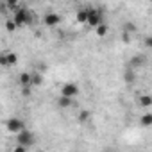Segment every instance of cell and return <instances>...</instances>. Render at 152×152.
Masks as SVG:
<instances>
[{"instance_id":"8992f818","label":"cell","mask_w":152,"mask_h":152,"mask_svg":"<svg viewBox=\"0 0 152 152\" xmlns=\"http://www.w3.org/2000/svg\"><path fill=\"white\" fill-rule=\"evenodd\" d=\"M43 23H45L47 27H56L57 23H61V16H59L57 13H47V15L43 16Z\"/></svg>"},{"instance_id":"2e32d148","label":"cell","mask_w":152,"mask_h":152,"mask_svg":"<svg viewBox=\"0 0 152 152\" xmlns=\"http://www.w3.org/2000/svg\"><path fill=\"white\" fill-rule=\"evenodd\" d=\"M107 31H109V29H107V25H106L104 22H102L99 27H95V32H97V36H99V38H104V36L107 34Z\"/></svg>"},{"instance_id":"9c48e42d","label":"cell","mask_w":152,"mask_h":152,"mask_svg":"<svg viewBox=\"0 0 152 152\" xmlns=\"http://www.w3.org/2000/svg\"><path fill=\"white\" fill-rule=\"evenodd\" d=\"M145 63H147V57H145V56H134V57L129 61L127 66H131V68H138V66H143Z\"/></svg>"},{"instance_id":"44dd1931","label":"cell","mask_w":152,"mask_h":152,"mask_svg":"<svg viewBox=\"0 0 152 152\" xmlns=\"http://www.w3.org/2000/svg\"><path fill=\"white\" fill-rule=\"evenodd\" d=\"M122 41H124V43H131V32L124 31V32H122Z\"/></svg>"},{"instance_id":"5b68a950","label":"cell","mask_w":152,"mask_h":152,"mask_svg":"<svg viewBox=\"0 0 152 152\" xmlns=\"http://www.w3.org/2000/svg\"><path fill=\"white\" fill-rule=\"evenodd\" d=\"M6 127H7L9 132L18 134V132L23 129V120H20V118H9V120L6 122Z\"/></svg>"},{"instance_id":"ffe728a7","label":"cell","mask_w":152,"mask_h":152,"mask_svg":"<svg viewBox=\"0 0 152 152\" xmlns=\"http://www.w3.org/2000/svg\"><path fill=\"white\" fill-rule=\"evenodd\" d=\"M124 31H127V32H131V34H132V32L136 31V25H134V23H131V22H127V23L124 25Z\"/></svg>"},{"instance_id":"8fae6325","label":"cell","mask_w":152,"mask_h":152,"mask_svg":"<svg viewBox=\"0 0 152 152\" xmlns=\"http://www.w3.org/2000/svg\"><path fill=\"white\" fill-rule=\"evenodd\" d=\"M138 104L145 109V107H150L152 106V95H141L140 99H138Z\"/></svg>"},{"instance_id":"ba28073f","label":"cell","mask_w":152,"mask_h":152,"mask_svg":"<svg viewBox=\"0 0 152 152\" xmlns=\"http://www.w3.org/2000/svg\"><path fill=\"white\" fill-rule=\"evenodd\" d=\"M88 15H90V7H81L77 13H75V20H77L79 23H86L88 22Z\"/></svg>"},{"instance_id":"9a60e30c","label":"cell","mask_w":152,"mask_h":152,"mask_svg":"<svg viewBox=\"0 0 152 152\" xmlns=\"http://www.w3.org/2000/svg\"><path fill=\"white\" fill-rule=\"evenodd\" d=\"M124 79H125V83H134V79H136V75H134V72H132V68L131 66H127V70H125V73H124Z\"/></svg>"},{"instance_id":"83f0119b","label":"cell","mask_w":152,"mask_h":152,"mask_svg":"<svg viewBox=\"0 0 152 152\" xmlns=\"http://www.w3.org/2000/svg\"><path fill=\"white\" fill-rule=\"evenodd\" d=\"M150 16H152V13H150Z\"/></svg>"},{"instance_id":"30bf717a","label":"cell","mask_w":152,"mask_h":152,"mask_svg":"<svg viewBox=\"0 0 152 152\" xmlns=\"http://www.w3.org/2000/svg\"><path fill=\"white\" fill-rule=\"evenodd\" d=\"M72 100H73V99H70V97L59 95V97H57V107H61V109H68V107H72Z\"/></svg>"},{"instance_id":"52a82bcc","label":"cell","mask_w":152,"mask_h":152,"mask_svg":"<svg viewBox=\"0 0 152 152\" xmlns=\"http://www.w3.org/2000/svg\"><path fill=\"white\" fill-rule=\"evenodd\" d=\"M18 83H20V86H32V73L22 72L18 75Z\"/></svg>"},{"instance_id":"7c38bea8","label":"cell","mask_w":152,"mask_h":152,"mask_svg":"<svg viewBox=\"0 0 152 152\" xmlns=\"http://www.w3.org/2000/svg\"><path fill=\"white\" fill-rule=\"evenodd\" d=\"M140 124L143 127H152V113H143L140 116Z\"/></svg>"},{"instance_id":"6da1fadb","label":"cell","mask_w":152,"mask_h":152,"mask_svg":"<svg viewBox=\"0 0 152 152\" xmlns=\"http://www.w3.org/2000/svg\"><path fill=\"white\" fill-rule=\"evenodd\" d=\"M13 20L16 22V25H18V29H20V27H25V25L34 23V15H32V11H31V9L20 7L18 11H15V13H13Z\"/></svg>"},{"instance_id":"4fadbf2b","label":"cell","mask_w":152,"mask_h":152,"mask_svg":"<svg viewBox=\"0 0 152 152\" xmlns=\"http://www.w3.org/2000/svg\"><path fill=\"white\" fill-rule=\"evenodd\" d=\"M43 84V73L38 70V72H32V86H41Z\"/></svg>"},{"instance_id":"7402d4cb","label":"cell","mask_w":152,"mask_h":152,"mask_svg":"<svg viewBox=\"0 0 152 152\" xmlns=\"http://www.w3.org/2000/svg\"><path fill=\"white\" fill-rule=\"evenodd\" d=\"M27 148H29L27 145H22V143H18V145H16V147L13 148V152H25Z\"/></svg>"},{"instance_id":"cb8c5ba5","label":"cell","mask_w":152,"mask_h":152,"mask_svg":"<svg viewBox=\"0 0 152 152\" xmlns=\"http://www.w3.org/2000/svg\"><path fill=\"white\" fill-rule=\"evenodd\" d=\"M0 64H2V66H6V68L9 66V63H7V57H6V52L2 54V57H0Z\"/></svg>"},{"instance_id":"5bb4252c","label":"cell","mask_w":152,"mask_h":152,"mask_svg":"<svg viewBox=\"0 0 152 152\" xmlns=\"http://www.w3.org/2000/svg\"><path fill=\"white\" fill-rule=\"evenodd\" d=\"M77 118H79V122H81V124H86V122H90V118H91V113H90L88 109H81Z\"/></svg>"},{"instance_id":"d6986e66","label":"cell","mask_w":152,"mask_h":152,"mask_svg":"<svg viewBox=\"0 0 152 152\" xmlns=\"http://www.w3.org/2000/svg\"><path fill=\"white\" fill-rule=\"evenodd\" d=\"M6 29H7L9 32H15V29H18V25H16V22L11 18V20H7V22H6Z\"/></svg>"},{"instance_id":"ac0fdd59","label":"cell","mask_w":152,"mask_h":152,"mask_svg":"<svg viewBox=\"0 0 152 152\" xmlns=\"http://www.w3.org/2000/svg\"><path fill=\"white\" fill-rule=\"evenodd\" d=\"M6 2H7V6H9V9H11L13 13L20 9V0H6Z\"/></svg>"},{"instance_id":"d4e9b609","label":"cell","mask_w":152,"mask_h":152,"mask_svg":"<svg viewBox=\"0 0 152 152\" xmlns=\"http://www.w3.org/2000/svg\"><path fill=\"white\" fill-rule=\"evenodd\" d=\"M145 47L147 48H152V36H147L145 38Z\"/></svg>"},{"instance_id":"484cf974","label":"cell","mask_w":152,"mask_h":152,"mask_svg":"<svg viewBox=\"0 0 152 152\" xmlns=\"http://www.w3.org/2000/svg\"><path fill=\"white\" fill-rule=\"evenodd\" d=\"M38 70H39V72H47V64H45V63H39V64H38Z\"/></svg>"},{"instance_id":"603a6c76","label":"cell","mask_w":152,"mask_h":152,"mask_svg":"<svg viewBox=\"0 0 152 152\" xmlns=\"http://www.w3.org/2000/svg\"><path fill=\"white\" fill-rule=\"evenodd\" d=\"M22 95L23 97H31V86H22Z\"/></svg>"},{"instance_id":"e0dca14e","label":"cell","mask_w":152,"mask_h":152,"mask_svg":"<svg viewBox=\"0 0 152 152\" xmlns=\"http://www.w3.org/2000/svg\"><path fill=\"white\" fill-rule=\"evenodd\" d=\"M6 57H7V63H9V66H15V64L18 63V56H16L15 52H6Z\"/></svg>"},{"instance_id":"7a4b0ae2","label":"cell","mask_w":152,"mask_h":152,"mask_svg":"<svg viewBox=\"0 0 152 152\" xmlns=\"http://www.w3.org/2000/svg\"><path fill=\"white\" fill-rule=\"evenodd\" d=\"M34 132L32 131H27V129H22L18 134H16V143H22V145H27V147H32L34 145Z\"/></svg>"},{"instance_id":"3957f363","label":"cell","mask_w":152,"mask_h":152,"mask_svg":"<svg viewBox=\"0 0 152 152\" xmlns=\"http://www.w3.org/2000/svg\"><path fill=\"white\" fill-rule=\"evenodd\" d=\"M59 95H64V97L75 99V97L79 95V86H77V84H73V83H64V84L61 86Z\"/></svg>"},{"instance_id":"277c9868","label":"cell","mask_w":152,"mask_h":152,"mask_svg":"<svg viewBox=\"0 0 152 152\" xmlns=\"http://www.w3.org/2000/svg\"><path fill=\"white\" fill-rule=\"evenodd\" d=\"M90 27H99L100 23H102V13L100 11H97V9H93V7H90V15H88V22H86Z\"/></svg>"},{"instance_id":"4316f807","label":"cell","mask_w":152,"mask_h":152,"mask_svg":"<svg viewBox=\"0 0 152 152\" xmlns=\"http://www.w3.org/2000/svg\"><path fill=\"white\" fill-rule=\"evenodd\" d=\"M148 2H152V0H148Z\"/></svg>"}]
</instances>
